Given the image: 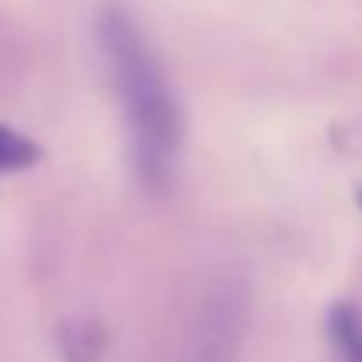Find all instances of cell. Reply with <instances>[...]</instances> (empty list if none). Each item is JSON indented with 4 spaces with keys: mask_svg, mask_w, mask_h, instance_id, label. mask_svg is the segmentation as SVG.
<instances>
[{
    "mask_svg": "<svg viewBox=\"0 0 362 362\" xmlns=\"http://www.w3.org/2000/svg\"><path fill=\"white\" fill-rule=\"evenodd\" d=\"M95 39L110 71V81L123 103L130 127V155L141 183L162 190L180 162L183 120L165 81V71L141 32L134 11L123 0H106L95 14Z\"/></svg>",
    "mask_w": 362,
    "mask_h": 362,
    "instance_id": "cell-1",
    "label": "cell"
},
{
    "mask_svg": "<svg viewBox=\"0 0 362 362\" xmlns=\"http://www.w3.org/2000/svg\"><path fill=\"white\" fill-rule=\"evenodd\" d=\"M57 345L64 362H103L110 338L99 320H67L57 331Z\"/></svg>",
    "mask_w": 362,
    "mask_h": 362,
    "instance_id": "cell-2",
    "label": "cell"
},
{
    "mask_svg": "<svg viewBox=\"0 0 362 362\" xmlns=\"http://www.w3.org/2000/svg\"><path fill=\"white\" fill-rule=\"evenodd\" d=\"M327 334L341 362H362V313L352 303H334L327 313Z\"/></svg>",
    "mask_w": 362,
    "mask_h": 362,
    "instance_id": "cell-3",
    "label": "cell"
},
{
    "mask_svg": "<svg viewBox=\"0 0 362 362\" xmlns=\"http://www.w3.org/2000/svg\"><path fill=\"white\" fill-rule=\"evenodd\" d=\"M39 158H42V148L32 137H25L21 130H14L7 123H0V176L32 169Z\"/></svg>",
    "mask_w": 362,
    "mask_h": 362,
    "instance_id": "cell-4",
    "label": "cell"
},
{
    "mask_svg": "<svg viewBox=\"0 0 362 362\" xmlns=\"http://www.w3.org/2000/svg\"><path fill=\"white\" fill-rule=\"evenodd\" d=\"M356 201H359V208H362V187H359V190H356Z\"/></svg>",
    "mask_w": 362,
    "mask_h": 362,
    "instance_id": "cell-5",
    "label": "cell"
}]
</instances>
